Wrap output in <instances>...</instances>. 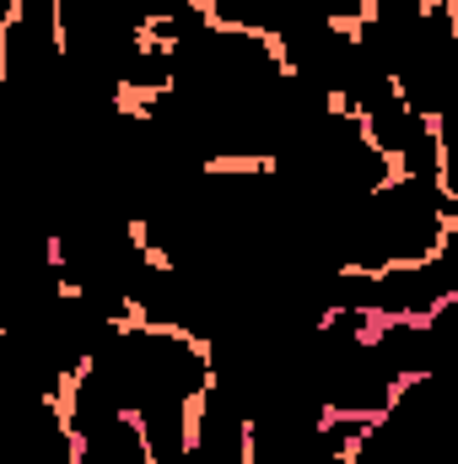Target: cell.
<instances>
[{"label": "cell", "mask_w": 458, "mask_h": 464, "mask_svg": "<svg viewBox=\"0 0 458 464\" xmlns=\"http://www.w3.org/2000/svg\"><path fill=\"white\" fill-rule=\"evenodd\" d=\"M87 367L103 372V383L119 394V405L129 416L195 411L216 383V356L200 335L167 330V324H140V319L119 324Z\"/></svg>", "instance_id": "1"}, {"label": "cell", "mask_w": 458, "mask_h": 464, "mask_svg": "<svg viewBox=\"0 0 458 464\" xmlns=\"http://www.w3.org/2000/svg\"><path fill=\"white\" fill-rule=\"evenodd\" d=\"M437 146H443V162H437V184H443V195L453 200L458 211V109L437 119Z\"/></svg>", "instance_id": "5"}, {"label": "cell", "mask_w": 458, "mask_h": 464, "mask_svg": "<svg viewBox=\"0 0 458 464\" xmlns=\"http://www.w3.org/2000/svg\"><path fill=\"white\" fill-rule=\"evenodd\" d=\"M453 200L443 195L437 179H410L394 173L377 195H367L356 211H345L335 227V259L340 270L383 276L405 265H426L453 222Z\"/></svg>", "instance_id": "2"}, {"label": "cell", "mask_w": 458, "mask_h": 464, "mask_svg": "<svg viewBox=\"0 0 458 464\" xmlns=\"http://www.w3.org/2000/svg\"><path fill=\"white\" fill-rule=\"evenodd\" d=\"M184 464H253V416L222 383H211V394L195 405V432H189Z\"/></svg>", "instance_id": "3"}, {"label": "cell", "mask_w": 458, "mask_h": 464, "mask_svg": "<svg viewBox=\"0 0 458 464\" xmlns=\"http://www.w3.org/2000/svg\"><path fill=\"white\" fill-rule=\"evenodd\" d=\"M426 270H432V286H437L443 297H458V217L448 222V237H443V248L426 259Z\"/></svg>", "instance_id": "6"}, {"label": "cell", "mask_w": 458, "mask_h": 464, "mask_svg": "<svg viewBox=\"0 0 458 464\" xmlns=\"http://www.w3.org/2000/svg\"><path fill=\"white\" fill-rule=\"evenodd\" d=\"M71 432H76V464H157L140 421L129 411L87 421V427H71Z\"/></svg>", "instance_id": "4"}]
</instances>
